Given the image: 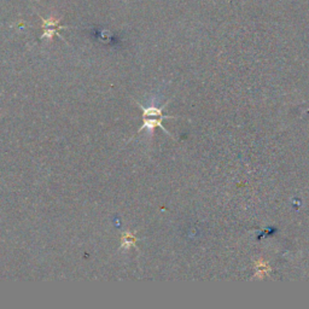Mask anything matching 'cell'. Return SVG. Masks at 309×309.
<instances>
[{
	"label": "cell",
	"mask_w": 309,
	"mask_h": 309,
	"mask_svg": "<svg viewBox=\"0 0 309 309\" xmlns=\"http://www.w3.org/2000/svg\"><path fill=\"white\" fill-rule=\"evenodd\" d=\"M139 105L140 110L143 111V118H162L163 116V110H165L166 105H167L168 102L166 103V105L161 106V108H157V106H149V108H145V106L140 105L139 103H137Z\"/></svg>",
	"instance_id": "obj_2"
},
{
	"label": "cell",
	"mask_w": 309,
	"mask_h": 309,
	"mask_svg": "<svg viewBox=\"0 0 309 309\" xmlns=\"http://www.w3.org/2000/svg\"><path fill=\"white\" fill-rule=\"evenodd\" d=\"M136 241H137V238H136V236L133 235V233L126 232L123 235V237H122L121 248L122 249H129L131 246H136Z\"/></svg>",
	"instance_id": "obj_3"
},
{
	"label": "cell",
	"mask_w": 309,
	"mask_h": 309,
	"mask_svg": "<svg viewBox=\"0 0 309 309\" xmlns=\"http://www.w3.org/2000/svg\"><path fill=\"white\" fill-rule=\"evenodd\" d=\"M165 119H175V118H174V116H162V118H156V119H152V118L144 119V122H143V126L140 127L139 131H138V133H139L140 131H144V129H147V131H149L150 133L154 134L155 128H157V127H161V128H162L163 131L166 132V133L169 134L170 137H173L172 134L169 133V131H167V129L165 128V126H162V121L165 120Z\"/></svg>",
	"instance_id": "obj_1"
}]
</instances>
